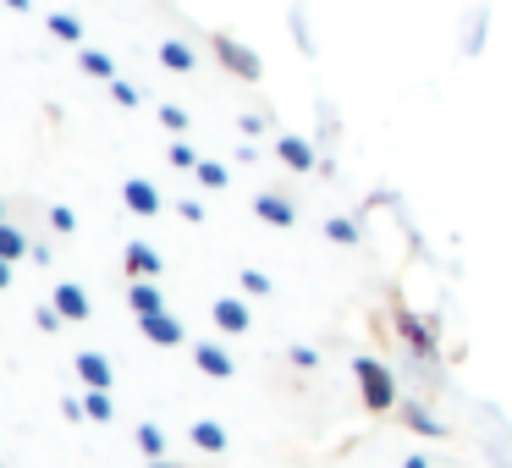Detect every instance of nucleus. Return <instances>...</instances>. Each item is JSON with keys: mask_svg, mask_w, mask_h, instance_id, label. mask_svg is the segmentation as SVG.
Segmentation results:
<instances>
[{"mask_svg": "<svg viewBox=\"0 0 512 468\" xmlns=\"http://www.w3.org/2000/svg\"><path fill=\"white\" fill-rule=\"evenodd\" d=\"M111 100H116V105H138V89H133V83H116V78H111Z\"/></svg>", "mask_w": 512, "mask_h": 468, "instance_id": "27", "label": "nucleus"}, {"mask_svg": "<svg viewBox=\"0 0 512 468\" xmlns=\"http://www.w3.org/2000/svg\"><path fill=\"white\" fill-rule=\"evenodd\" d=\"M193 446H204V452H226V430L215 419H199L193 424Z\"/></svg>", "mask_w": 512, "mask_h": 468, "instance_id": "13", "label": "nucleus"}, {"mask_svg": "<svg viewBox=\"0 0 512 468\" xmlns=\"http://www.w3.org/2000/svg\"><path fill=\"white\" fill-rule=\"evenodd\" d=\"M160 122H166L171 133H182V127H188V111H182V105H166V111H160Z\"/></svg>", "mask_w": 512, "mask_h": 468, "instance_id": "26", "label": "nucleus"}, {"mask_svg": "<svg viewBox=\"0 0 512 468\" xmlns=\"http://www.w3.org/2000/svg\"><path fill=\"white\" fill-rule=\"evenodd\" d=\"M50 34H56L61 45H78V39H83V23H78V17H67V12H56V17H50Z\"/></svg>", "mask_w": 512, "mask_h": 468, "instance_id": "17", "label": "nucleus"}, {"mask_svg": "<svg viewBox=\"0 0 512 468\" xmlns=\"http://www.w3.org/2000/svg\"><path fill=\"white\" fill-rule=\"evenodd\" d=\"M50 226H56V232H78V215H72L67 204H56V210H50Z\"/></svg>", "mask_w": 512, "mask_h": 468, "instance_id": "23", "label": "nucleus"}, {"mask_svg": "<svg viewBox=\"0 0 512 468\" xmlns=\"http://www.w3.org/2000/svg\"><path fill=\"white\" fill-rule=\"evenodd\" d=\"M276 149H281V160H287L292 171H309V166H314V149L303 144V138H281Z\"/></svg>", "mask_w": 512, "mask_h": 468, "instance_id": "15", "label": "nucleus"}, {"mask_svg": "<svg viewBox=\"0 0 512 468\" xmlns=\"http://www.w3.org/2000/svg\"><path fill=\"white\" fill-rule=\"evenodd\" d=\"M160 67H171V72H193V50L182 45V39H166V45H160Z\"/></svg>", "mask_w": 512, "mask_h": 468, "instance_id": "14", "label": "nucleus"}, {"mask_svg": "<svg viewBox=\"0 0 512 468\" xmlns=\"http://www.w3.org/2000/svg\"><path fill=\"white\" fill-rule=\"evenodd\" d=\"M210 320L215 325H221V331H248V309H243V303H237V298H221V303H215V309H210Z\"/></svg>", "mask_w": 512, "mask_h": 468, "instance_id": "11", "label": "nucleus"}, {"mask_svg": "<svg viewBox=\"0 0 512 468\" xmlns=\"http://www.w3.org/2000/svg\"><path fill=\"white\" fill-rule=\"evenodd\" d=\"M34 325H39V331H61L67 320H61V309H56V303H45V309L34 314Z\"/></svg>", "mask_w": 512, "mask_h": 468, "instance_id": "21", "label": "nucleus"}, {"mask_svg": "<svg viewBox=\"0 0 512 468\" xmlns=\"http://www.w3.org/2000/svg\"><path fill=\"white\" fill-rule=\"evenodd\" d=\"M83 413H89L94 424H111V397H105V391H89V397H83Z\"/></svg>", "mask_w": 512, "mask_h": 468, "instance_id": "19", "label": "nucleus"}, {"mask_svg": "<svg viewBox=\"0 0 512 468\" xmlns=\"http://www.w3.org/2000/svg\"><path fill=\"white\" fill-rule=\"evenodd\" d=\"M408 424H413L419 435H441V424H435L430 413H419V408H408Z\"/></svg>", "mask_w": 512, "mask_h": 468, "instance_id": "25", "label": "nucleus"}, {"mask_svg": "<svg viewBox=\"0 0 512 468\" xmlns=\"http://www.w3.org/2000/svg\"><path fill=\"white\" fill-rule=\"evenodd\" d=\"M50 303L61 309V320H78V325L89 320V292H83L78 281H61V287L50 292Z\"/></svg>", "mask_w": 512, "mask_h": 468, "instance_id": "4", "label": "nucleus"}, {"mask_svg": "<svg viewBox=\"0 0 512 468\" xmlns=\"http://www.w3.org/2000/svg\"><path fill=\"white\" fill-rule=\"evenodd\" d=\"M193 364H199L204 375H215V380H232V353H221L215 342H199V347H193Z\"/></svg>", "mask_w": 512, "mask_h": 468, "instance_id": "9", "label": "nucleus"}, {"mask_svg": "<svg viewBox=\"0 0 512 468\" xmlns=\"http://www.w3.org/2000/svg\"><path fill=\"white\" fill-rule=\"evenodd\" d=\"M61 413H67L72 424H83V419H89V413H83V397H61Z\"/></svg>", "mask_w": 512, "mask_h": 468, "instance_id": "28", "label": "nucleus"}, {"mask_svg": "<svg viewBox=\"0 0 512 468\" xmlns=\"http://www.w3.org/2000/svg\"><path fill=\"white\" fill-rule=\"evenodd\" d=\"M0 468H6V463H0Z\"/></svg>", "mask_w": 512, "mask_h": 468, "instance_id": "39", "label": "nucleus"}, {"mask_svg": "<svg viewBox=\"0 0 512 468\" xmlns=\"http://www.w3.org/2000/svg\"><path fill=\"white\" fill-rule=\"evenodd\" d=\"M155 468H177V463H166V457H155Z\"/></svg>", "mask_w": 512, "mask_h": 468, "instance_id": "36", "label": "nucleus"}, {"mask_svg": "<svg viewBox=\"0 0 512 468\" xmlns=\"http://www.w3.org/2000/svg\"><path fill=\"white\" fill-rule=\"evenodd\" d=\"M127 303H133V314H155V309H166V292L155 287V276H138L127 287Z\"/></svg>", "mask_w": 512, "mask_h": 468, "instance_id": "7", "label": "nucleus"}, {"mask_svg": "<svg viewBox=\"0 0 512 468\" xmlns=\"http://www.w3.org/2000/svg\"><path fill=\"white\" fill-rule=\"evenodd\" d=\"M78 67L89 72V78H100V83H111V78H116L111 56H100V50H78Z\"/></svg>", "mask_w": 512, "mask_h": 468, "instance_id": "16", "label": "nucleus"}, {"mask_svg": "<svg viewBox=\"0 0 512 468\" xmlns=\"http://www.w3.org/2000/svg\"><path fill=\"white\" fill-rule=\"evenodd\" d=\"M358 386H364V402H369L375 413L391 408V375L375 364V358H358Z\"/></svg>", "mask_w": 512, "mask_h": 468, "instance_id": "1", "label": "nucleus"}, {"mask_svg": "<svg viewBox=\"0 0 512 468\" xmlns=\"http://www.w3.org/2000/svg\"><path fill=\"white\" fill-rule=\"evenodd\" d=\"M166 160H171L177 171H193V166H199V155H193L188 144H171V155H166Z\"/></svg>", "mask_w": 512, "mask_h": 468, "instance_id": "22", "label": "nucleus"}, {"mask_svg": "<svg viewBox=\"0 0 512 468\" xmlns=\"http://www.w3.org/2000/svg\"><path fill=\"white\" fill-rule=\"evenodd\" d=\"M72 369H78V380L89 391H111V380H116V369H111V358H105V353H78V364H72Z\"/></svg>", "mask_w": 512, "mask_h": 468, "instance_id": "2", "label": "nucleus"}, {"mask_svg": "<svg viewBox=\"0 0 512 468\" xmlns=\"http://www.w3.org/2000/svg\"><path fill=\"white\" fill-rule=\"evenodd\" d=\"M122 204H127L133 215H160V193H155V182L127 177V182H122Z\"/></svg>", "mask_w": 512, "mask_h": 468, "instance_id": "3", "label": "nucleus"}, {"mask_svg": "<svg viewBox=\"0 0 512 468\" xmlns=\"http://www.w3.org/2000/svg\"><path fill=\"white\" fill-rule=\"evenodd\" d=\"M325 232H331L336 243H353V237H358V232H353V226H347V221H331V226H325Z\"/></svg>", "mask_w": 512, "mask_h": 468, "instance_id": "29", "label": "nucleus"}, {"mask_svg": "<svg viewBox=\"0 0 512 468\" xmlns=\"http://www.w3.org/2000/svg\"><path fill=\"white\" fill-rule=\"evenodd\" d=\"M254 215H259V221H270V226H292V221H298V210H292L287 199H276V193L254 199Z\"/></svg>", "mask_w": 512, "mask_h": 468, "instance_id": "10", "label": "nucleus"}, {"mask_svg": "<svg viewBox=\"0 0 512 468\" xmlns=\"http://www.w3.org/2000/svg\"><path fill=\"white\" fill-rule=\"evenodd\" d=\"M12 287V259H0V292Z\"/></svg>", "mask_w": 512, "mask_h": 468, "instance_id": "33", "label": "nucleus"}, {"mask_svg": "<svg viewBox=\"0 0 512 468\" xmlns=\"http://www.w3.org/2000/svg\"><path fill=\"white\" fill-rule=\"evenodd\" d=\"M402 468H430V463H424V457H408V463H402Z\"/></svg>", "mask_w": 512, "mask_h": 468, "instance_id": "35", "label": "nucleus"}, {"mask_svg": "<svg viewBox=\"0 0 512 468\" xmlns=\"http://www.w3.org/2000/svg\"><path fill=\"white\" fill-rule=\"evenodd\" d=\"M243 287H248V292H259V298H265V292H276L265 270H243Z\"/></svg>", "mask_w": 512, "mask_h": 468, "instance_id": "24", "label": "nucleus"}, {"mask_svg": "<svg viewBox=\"0 0 512 468\" xmlns=\"http://www.w3.org/2000/svg\"><path fill=\"white\" fill-rule=\"evenodd\" d=\"M138 446H144V457H166V430L160 424H138Z\"/></svg>", "mask_w": 512, "mask_h": 468, "instance_id": "18", "label": "nucleus"}, {"mask_svg": "<svg viewBox=\"0 0 512 468\" xmlns=\"http://www.w3.org/2000/svg\"><path fill=\"white\" fill-rule=\"evenodd\" d=\"M215 56H221L226 61V67H232L237 72V78H259V56H254V50H243V45H237V39H215Z\"/></svg>", "mask_w": 512, "mask_h": 468, "instance_id": "5", "label": "nucleus"}, {"mask_svg": "<svg viewBox=\"0 0 512 468\" xmlns=\"http://www.w3.org/2000/svg\"><path fill=\"white\" fill-rule=\"evenodd\" d=\"M0 221H6V199H0Z\"/></svg>", "mask_w": 512, "mask_h": 468, "instance_id": "37", "label": "nucleus"}, {"mask_svg": "<svg viewBox=\"0 0 512 468\" xmlns=\"http://www.w3.org/2000/svg\"><path fill=\"white\" fill-rule=\"evenodd\" d=\"M193 171H199V182H204V188H226V177H232V171H226V166H215V160H199Z\"/></svg>", "mask_w": 512, "mask_h": 468, "instance_id": "20", "label": "nucleus"}, {"mask_svg": "<svg viewBox=\"0 0 512 468\" xmlns=\"http://www.w3.org/2000/svg\"><path fill=\"white\" fill-rule=\"evenodd\" d=\"M0 6H6V0H0Z\"/></svg>", "mask_w": 512, "mask_h": 468, "instance_id": "38", "label": "nucleus"}, {"mask_svg": "<svg viewBox=\"0 0 512 468\" xmlns=\"http://www.w3.org/2000/svg\"><path fill=\"white\" fill-rule=\"evenodd\" d=\"M28 254H34V243H28L12 221H0V259H12L17 265V259H28Z\"/></svg>", "mask_w": 512, "mask_h": 468, "instance_id": "12", "label": "nucleus"}, {"mask_svg": "<svg viewBox=\"0 0 512 468\" xmlns=\"http://www.w3.org/2000/svg\"><path fill=\"white\" fill-rule=\"evenodd\" d=\"M138 325H144V336H149L155 347H177V342H182V325L171 320L166 309H155V314H138Z\"/></svg>", "mask_w": 512, "mask_h": 468, "instance_id": "6", "label": "nucleus"}, {"mask_svg": "<svg viewBox=\"0 0 512 468\" xmlns=\"http://www.w3.org/2000/svg\"><path fill=\"white\" fill-rule=\"evenodd\" d=\"M122 270H127V276H160V254H155V248H149V243H127V254H122Z\"/></svg>", "mask_w": 512, "mask_h": 468, "instance_id": "8", "label": "nucleus"}, {"mask_svg": "<svg viewBox=\"0 0 512 468\" xmlns=\"http://www.w3.org/2000/svg\"><path fill=\"white\" fill-rule=\"evenodd\" d=\"M292 364H298V369H314L320 358H314V347H298V353H292Z\"/></svg>", "mask_w": 512, "mask_h": 468, "instance_id": "32", "label": "nucleus"}, {"mask_svg": "<svg viewBox=\"0 0 512 468\" xmlns=\"http://www.w3.org/2000/svg\"><path fill=\"white\" fill-rule=\"evenodd\" d=\"M408 325V336H413V347H419V353H430V336H424V325H413V320H402Z\"/></svg>", "mask_w": 512, "mask_h": 468, "instance_id": "31", "label": "nucleus"}, {"mask_svg": "<svg viewBox=\"0 0 512 468\" xmlns=\"http://www.w3.org/2000/svg\"><path fill=\"white\" fill-rule=\"evenodd\" d=\"M177 215H182V221H204V204H193V199H182V204H177Z\"/></svg>", "mask_w": 512, "mask_h": 468, "instance_id": "30", "label": "nucleus"}, {"mask_svg": "<svg viewBox=\"0 0 512 468\" xmlns=\"http://www.w3.org/2000/svg\"><path fill=\"white\" fill-rule=\"evenodd\" d=\"M6 6H12V12H28V6H34V0H6Z\"/></svg>", "mask_w": 512, "mask_h": 468, "instance_id": "34", "label": "nucleus"}]
</instances>
